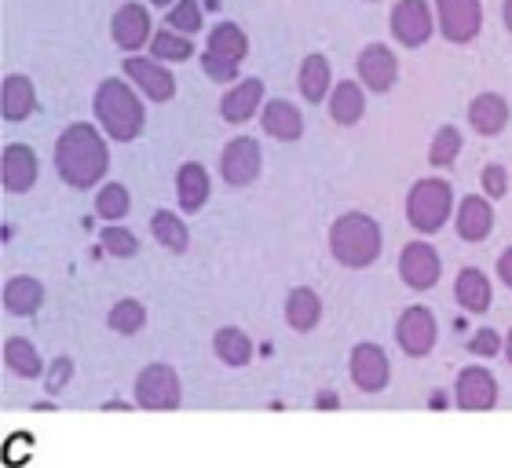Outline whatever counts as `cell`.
<instances>
[{
	"label": "cell",
	"mask_w": 512,
	"mask_h": 468,
	"mask_svg": "<svg viewBox=\"0 0 512 468\" xmlns=\"http://www.w3.org/2000/svg\"><path fill=\"white\" fill-rule=\"evenodd\" d=\"M96 117L99 125L107 128V136L118 139V143H128V139H136L143 132V107H139L136 92L125 88V81H118V77L99 85Z\"/></svg>",
	"instance_id": "obj_2"
},
{
	"label": "cell",
	"mask_w": 512,
	"mask_h": 468,
	"mask_svg": "<svg viewBox=\"0 0 512 468\" xmlns=\"http://www.w3.org/2000/svg\"><path fill=\"white\" fill-rule=\"evenodd\" d=\"M461 150V132L454 125L439 128L436 139H432V150H428V161L436 165V169H443V165H454V158H458Z\"/></svg>",
	"instance_id": "obj_34"
},
{
	"label": "cell",
	"mask_w": 512,
	"mask_h": 468,
	"mask_svg": "<svg viewBox=\"0 0 512 468\" xmlns=\"http://www.w3.org/2000/svg\"><path fill=\"white\" fill-rule=\"evenodd\" d=\"M388 355H384L377 344H359L352 351V381L363 388V392H381L388 384Z\"/></svg>",
	"instance_id": "obj_14"
},
{
	"label": "cell",
	"mask_w": 512,
	"mask_h": 468,
	"mask_svg": "<svg viewBox=\"0 0 512 468\" xmlns=\"http://www.w3.org/2000/svg\"><path fill=\"white\" fill-rule=\"evenodd\" d=\"M439 271H443V264H439V253L428 242H410L403 249V256H399V275H403V282L410 289L436 286Z\"/></svg>",
	"instance_id": "obj_8"
},
{
	"label": "cell",
	"mask_w": 512,
	"mask_h": 468,
	"mask_svg": "<svg viewBox=\"0 0 512 468\" xmlns=\"http://www.w3.org/2000/svg\"><path fill=\"white\" fill-rule=\"evenodd\" d=\"M439 4V26L443 37L454 44L476 41V33L483 30V8L480 0H436Z\"/></svg>",
	"instance_id": "obj_7"
},
{
	"label": "cell",
	"mask_w": 512,
	"mask_h": 468,
	"mask_svg": "<svg viewBox=\"0 0 512 468\" xmlns=\"http://www.w3.org/2000/svg\"><path fill=\"white\" fill-rule=\"evenodd\" d=\"M216 355L227 362V366H246L249 355H253V344H249V337L242 330H235V326H224V330L216 333Z\"/></svg>",
	"instance_id": "obj_31"
},
{
	"label": "cell",
	"mask_w": 512,
	"mask_h": 468,
	"mask_svg": "<svg viewBox=\"0 0 512 468\" xmlns=\"http://www.w3.org/2000/svg\"><path fill=\"white\" fill-rule=\"evenodd\" d=\"M319 406L322 410H333V406H337V395H319Z\"/></svg>",
	"instance_id": "obj_43"
},
{
	"label": "cell",
	"mask_w": 512,
	"mask_h": 468,
	"mask_svg": "<svg viewBox=\"0 0 512 468\" xmlns=\"http://www.w3.org/2000/svg\"><path fill=\"white\" fill-rule=\"evenodd\" d=\"M143 322H147V308H143L139 300H121V304H114V311H110V330L125 333V337L143 330Z\"/></svg>",
	"instance_id": "obj_33"
},
{
	"label": "cell",
	"mask_w": 512,
	"mask_h": 468,
	"mask_svg": "<svg viewBox=\"0 0 512 468\" xmlns=\"http://www.w3.org/2000/svg\"><path fill=\"white\" fill-rule=\"evenodd\" d=\"M110 154L107 143L92 125H70L55 143V169L70 187L85 191V187H96V180L107 176Z\"/></svg>",
	"instance_id": "obj_1"
},
{
	"label": "cell",
	"mask_w": 512,
	"mask_h": 468,
	"mask_svg": "<svg viewBox=\"0 0 512 468\" xmlns=\"http://www.w3.org/2000/svg\"><path fill=\"white\" fill-rule=\"evenodd\" d=\"M70 377H74V362L70 359H55L52 362V370H48V381H44V388L48 392H63L66 384H70Z\"/></svg>",
	"instance_id": "obj_39"
},
{
	"label": "cell",
	"mask_w": 512,
	"mask_h": 468,
	"mask_svg": "<svg viewBox=\"0 0 512 468\" xmlns=\"http://www.w3.org/2000/svg\"><path fill=\"white\" fill-rule=\"evenodd\" d=\"M454 297H458V304L465 311L483 315V311L491 308V286H487V275L476 271V267H465V271L458 275V282H454Z\"/></svg>",
	"instance_id": "obj_21"
},
{
	"label": "cell",
	"mask_w": 512,
	"mask_h": 468,
	"mask_svg": "<svg viewBox=\"0 0 512 468\" xmlns=\"http://www.w3.org/2000/svg\"><path fill=\"white\" fill-rule=\"evenodd\" d=\"M502 19H505V30L512 33V0H505V11H502Z\"/></svg>",
	"instance_id": "obj_42"
},
{
	"label": "cell",
	"mask_w": 512,
	"mask_h": 468,
	"mask_svg": "<svg viewBox=\"0 0 512 468\" xmlns=\"http://www.w3.org/2000/svg\"><path fill=\"white\" fill-rule=\"evenodd\" d=\"M4 362H8V370L19 373V377H37V373L44 370L37 348H33L30 341H22V337H11V341L4 344Z\"/></svg>",
	"instance_id": "obj_30"
},
{
	"label": "cell",
	"mask_w": 512,
	"mask_h": 468,
	"mask_svg": "<svg viewBox=\"0 0 512 468\" xmlns=\"http://www.w3.org/2000/svg\"><path fill=\"white\" fill-rule=\"evenodd\" d=\"M505 351H509V362H512V330H509V337H505Z\"/></svg>",
	"instance_id": "obj_44"
},
{
	"label": "cell",
	"mask_w": 512,
	"mask_h": 468,
	"mask_svg": "<svg viewBox=\"0 0 512 468\" xmlns=\"http://www.w3.org/2000/svg\"><path fill=\"white\" fill-rule=\"evenodd\" d=\"M476 355H483V359H491V355H498L502 351V337L494 330H480L476 337H472V344H469Z\"/></svg>",
	"instance_id": "obj_40"
},
{
	"label": "cell",
	"mask_w": 512,
	"mask_h": 468,
	"mask_svg": "<svg viewBox=\"0 0 512 468\" xmlns=\"http://www.w3.org/2000/svg\"><path fill=\"white\" fill-rule=\"evenodd\" d=\"M246 52H249L246 33L238 30L235 22H220L213 30V37H209V48H205V74L213 77V81H220V85L235 81Z\"/></svg>",
	"instance_id": "obj_4"
},
{
	"label": "cell",
	"mask_w": 512,
	"mask_h": 468,
	"mask_svg": "<svg viewBox=\"0 0 512 468\" xmlns=\"http://www.w3.org/2000/svg\"><path fill=\"white\" fill-rule=\"evenodd\" d=\"M319 315H322V304H319V297H315L311 289H293V293H289L286 319H289V326H293V330H300V333L315 330Z\"/></svg>",
	"instance_id": "obj_27"
},
{
	"label": "cell",
	"mask_w": 512,
	"mask_h": 468,
	"mask_svg": "<svg viewBox=\"0 0 512 468\" xmlns=\"http://www.w3.org/2000/svg\"><path fill=\"white\" fill-rule=\"evenodd\" d=\"M260 176V147L256 139H231L224 150V180L231 187H249Z\"/></svg>",
	"instance_id": "obj_11"
},
{
	"label": "cell",
	"mask_w": 512,
	"mask_h": 468,
	"mask_svg": "<svg viewBox=\"0 0 512 468\" xmlns=\"http://www.w3.org/2000/svg\"><path fill=\"white\" fill-rule=\"evenodd\" d=\"M469 125L476 128L480 136H498V132L509 125V107H505V99L494 96V92L476 96L469 107Z\"/></svg>",
	"instance_id": "obj_18"
},
{
	"label": "cell",
	"mask_w": 512,
	"mask_h": 468,
	"mask_svg": "<svg viewBox=\"0 0 512 468\" xmlns=\"http://www.w3.org/2000/svg\"><path fill=\"white\" fill-rule=\"evenodd\" d=\"M450 205H454V191H450V183L421 180L414 191H410V198H406V216H410V224H414L417 231L432 234L447 224Z\"/></svg>",
	"instance_id": "obj_5"
},
{
	"label": "cell",
	"mask_w": 512,
	"mask_h": 468,
	"mask_svg": "<svg viewBox=\"0 0 512 468\" xmlns=\"http://www.w3.org/2000/svg\"><path fill=\"white\" fill-rule=\"evenodd\" d=\"M392 33H395V41L406 44V48L425 44L428 37H432V11H428L425 0H403V4H395Z\"/></svg>",
	"instance_id": "obj_9"
},
{
	"label": "cell",
	"mask_w": 512,
	"mask_h": 468,
	"mask_svg": "<svg viewBox=\"0 0 512 468\" xmlns=\"http://www.w3.org/2000/svg\"><path fill=\"white\" fill-rule=\"evenodd\" d=\"M103 249H107L110 256H136L139 242H136V234L125 231V227H107V231H103Z\"/></svg>",
	"instance_id": "obj_37"
},
{
	"label": "cell",
	"mask_w": 512,
	"mask_h": 468,
	"mask_svg": "<svg viewBox=\"0 0 512 468\" xmlns=\"http://www.w3.org/2000/svg\"><path fill=\"white\" fill-rule=\"evenodd\" d=\"M498 275H502L505 286H512V249H505V253L498 256Z\"/></svg>",
	"instance_id": "obj_41"
},
{
	"label": "cell",
	"mask_w": 512,
	"mask_h": 468,
	"mask_svg": "<svg viewBox=\"0 0 512 468\" xmlns=\"http://www.w3.org/2000/svg\"><path fill=\"white\" fill-rule=\"evenodd\" d=\"M0 176H4V187L11 194L30 191L33 180H37V158L26 143H11L4 147V161H0Z\"/></svg>",
	"instance_id": "obj_15"
},
{
	"label": "cell",
	"mask_w": 512,
	"mask_h": 468,
	"mask_svg": "<svg viewBox=\"0 0 512 468\" xmlns=\"http://www.w3.org/2000/svg\"><path fill=\"white\" fill-rule=\"evenodd\" d=\"M114 41L125 48V52H136L150 41V15L143 4H125V8L114 15Z\"/></svg>",
	"instance_id": "obj_17"
},
{
	"label": "cell",
	"mask_w": 512,
	"mask_h": 468,
	"mask_svg": "<svg viewBox=\"0 0 512 468\" xmlns=\"http://www.w3.org/2000/svg\"><path fill=\"white\" fill-rule=\"evenodd\" d=\"M136 403L143 410H161V414L176 410L180 406V377H176V370L165 366V362L147 366L136 381Z\"/></svg>",
	"instance_id": "obj_6"
},
{
	"label": "cell",
	"mask_w": 512,
	"mask_h": 468,
	"mask_svg": "<svg viewBox=\"0 0 512 468\" xmlns=\"http://www.w3.org/2000/svg\"><path fill=\"white\" fill-rule=\"evenodd\" d=\"M176 194H180V205L183 213H198L205 205V198H209V176H205L202 165H183L180 172H176Z\"/></svg>",
	"instance_id": "obj_24"
},
{
	"label": "cell",
	"mask_w": 512,
	"mask_h": 468,
	"mask_svg": "<svg viewBox=\"0 0 512 468\" xmlns=\"http://www.w3.org/2000/svg\"><path fill=\"white\" fill-rule=\"evenodd\" d=\"M96 213L103 216V220H121V216L128 213V191L121 183H107V187L99 191Z\"/></svg>",
	"instance_id": "obj_35"
},
{
	"label": "cell",
	"mask_w": 512,
	"mask_h": 468,
	"mask_svg": "<svg viewBox=\"0 0 512 468\" xmlns=\"http://www.w3.org/2000/svg\"><path fill=\"white\" fill-rule=\"evenodd\" d=\"M44 300V289L37 278H11L8 286H4V308L11 311V315H33V311L41 308Z\"/></svg>",
	"instance_id": "obj_25"
},
{
	"label": "cell",
	"mask_w": 512,
	"mask_h": 468,
	"mask_svg": "<svg viewBox=\"0 0 512 468\" xmlns=\"http://www.w3.org/2000/svg\"><path fill=\"white\" fill-rule=\"evenodd\" d=\"M260 96H264V85H260L256 77H249V81H242V85H235L227 92L224 103H220V114H224V121H231V125H242V121H249V117L256 114Z\"/></svg>",
	"instance_id": "obj_20"
},
{
	"label": "cell",
	"mask_w": 512,
	"mask_h": 468,
	"mask_svg": "<svg viewBox=\"0 0 512 468\" xmlns=\"http://www.w3.org/2000/svg\"><path fill=\"white\" fill-rule=\"evenodd\" d=\"M150 4H154V8H161V4H169V0H150Z\"/></svg>",
	"instance_id": "obj_45"
},
{
	"label": "cell",
	"mask_w": 512,
	"mask_h": 468,
	"mask_svg": "<svg viewBox=\"0 0 512 468\" xmlns=\"http://www.w3.org/2000/svg\"><path fill=\"white\" fill-rule=\"evenodd\" d=\"M191 37L187 33H172L161 30L158 37H154V59H169V63H183V59H191Z\"/></svg>",
	"instance_id": "obj_32"
},
{
	"label": "cell",
	"mask_w": 512,
	"mask_h": 468,
	"mask_svg": "<svg viewBox=\"0 0 512 468\" xmlns=\"http://www.w3.org/2000/svg\"><path fill=\"white\" fill-rule=\"evenodd\" d=\"M300 92L308 103H322L326 92H330V63L326 55H308L304 66H300Z\"/></svg>",
	"instance_id": "obj_28"
},
{
	"label": "cell",
	"mask_w": 512,
	"mask_h": 468,
	"mask_svg": "<svg viewBox=\"0 0 512 468\" xmlns=\"http://www.w3.org/2000/svg\"><path fill=\"white\" fill-rule=\"evenodd\" d=\"M150 231H154V238H158L165 249H172V253H183V249L191 245V234H187L183 220H180V216L165 213V209L150 216Z\"/></svg>",
	"instance_id": "obj_29"
},
{
	"label": "cell",
	"mask_w": 512,
	"mask_h": 468,
	"mask_svg": "<svg viewBox=\"0 0 512 468\" xmlns=\"http://www.w3.org/2000/svg\"><path fill=\"white\" fill-rule=\"evenodd\" d=\"M366 110V99H363V88L355 85V81H341V85L333 88V99H330V114L337 125H355Z\"/></svg>",
	"instance_id": "obj_26"
},
{
	"label": "cell",
	"mask_w": 512,
	"mask_h": 468,
	"mask_svg": "<svg viewBox=\"0 0 512 468\" xmlns=\"http://www.w3.org/2000/svg\"><path fill=\"white\" fill-rule=\"evenodd\" d=\"M491 224H494V213L491 205L483 202V198H465L461 202V213H458V234L465 242H483L487 234H491Z\"/></svg>",
	"instance_id": "obj_22"
},
{
	"label": "cell",
	"mask_w": 512,
	"mask_h": 468,
	"mask_svg": "<svg viewBox=\"0 0 512 468\" xmlns=\"http://www.w3.org/2000/svg\"><path fill=\"white\" fill-rule=\"evenodd\" d=\"M483 191L491 194V198H505V191H509V172L502 165H487L483 169Z\"/></svg>",
	"instance_id": "obj_38"
},
{
	"label": "cell",
	"mask_w": 512,
	"mask_h": 468,
	"mask_svg": "<svg viewBox=\"0 0 512 468\" xmlns=\"http://www.w3.org/2000/svg\"><path fill=\"white\" fill-rule=\"evenodd\" d=\"M330 249L344 267H370L381 253V227L363 213L341 216L330 231Z\"/></svg>",
	"instance_id": "obj_3"
},
{
	"label": "cell",
	"mask_w": 512,
	"mask_h": 468,
	"mask_svg": "<svg viewBox=\"0 0 512 468\" xmlns=\"http://www.w3.org/2000/svg\"><path fill=\"white\" fill-rule=\"evenodd\" d=\"M264 132L271 139L293 143V139H300V132H304V117H300V110L293 107V103H286V99H271L264 107Z\"/></svg>",
	"instance_id": "obj_19"
},
{
	"label": "cell",
	"mask_w": 512,
	"mask_h": 468,
	"mask_svg": "<svg viewBox=\"0 0 512 468\" xmlns=\"http://www.w3.org/2000/svg\"><path fill=\"white\" fill-rule=\"evenodd\" d=\"M33 107H37V96H33L30 77L11 74L8 81H4V103H0L4 121H26V117L33 114Z\"/></svg>",
	"instance_id": "obj_23"
},
{
	"label": "cell",
	"mask_w": 512,
	"mask_h": 468,
	"mask_svg": "<svg viewBox=\"0 0 512 468\" xmlns=\"http://www.w3.org/2000/svg\"><path fill=\"white\" fill-rule=\"evenodd\" d=\"M395 337H399V344H403L406 355H414V359L428 355L432 344H436V319H432V311L428 308H406L403 319H399V326H395Z\"/></svg>",
	"instance_id": "obj_10"
},
{
	"label": "cell",
	"mask_w": 512,
	"mask_h": 468,
	"mask_svg": "<svg viewBox=\"0 0 512 468\" xmlns=\"http://www.w3.org/2000/svg\"><path fill=\"white\" fill-rule=\"evenodd\" d=\"M494 399H498V384L487 370H461L458 377V406L461 410H469V414H483V410H491Z\"/></svg>",
	"instance_id": "obj_13"
},
{
	"label": "cell",
	"mask_w": 512,
	"mask_h": 468,
	"mask_svg": "<svg viewBox=\"0 0 512 468\" xmlns=\"http://www.w3.org/2000/svg\"><path fill=\"white\" fill-rule=\"evenodd\" d=\"M395 74H399V66H395V55L384 48V44H370L363 55H359V77H363L366 88H374V92H388L395 85Z\"/></svg>",
	"instance_id": "obj_16"
},
{
	"label": "cell",
	"mask_w": 512,
	"mask_h": 468,
	"mask_svg": "<svg viewBox=\"0 0 512 468\" xmlns=\"http://www.w3.org/2000/svg\"><path fill=\"white\" fill-rule=\"evenodd\" d=\"M169 26L172 30H183L187 37L202 30V11H198V4H194V0H180V4L169 11Z\"/></svg>",
	"instance_id": "obj_36"
},
{
	"label": "cell",
	"mask_w": 512,
	"mask_h": 468,
	"mask_svg": "<svg viewBox=\"0 0 512 468\" xmlns=\"http://www.w3.org/2000/svg\"><path fill=\"white\" fill-rule=\"evenodd\" d=\"M125 74L136 81L143 92H147V99H154V103H165V99H172V92H176V77L165 70L161 63H154V59H125Z\"/></svg>",
	"instance_id": "obj_12"
}]
</instances>
